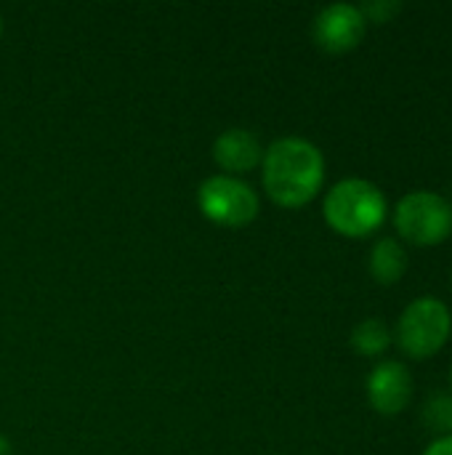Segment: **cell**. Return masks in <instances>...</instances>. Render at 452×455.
Here are the masks:
<instances>
[{
	"instance_id": "obj_1",
	"label": "cell",
	"mask_w": 452,
	"mask_h": 455,
	"mask_svg": "<svg viewBox=\"0 0 452 455\" xmlns=\"http://www.w3.org/2000/svg\"><path fill=\"white\" fill-rule=\"evenodd\" d=\"M261 176L272 203L301 208L312 203L325 184V157L309 139L285 136L264 149Z\"/></svg>"
},
{
	"instance_id": "obj_2",
	"label": "cell",
	"mask_w": 452,
	"mask_h": 455,
	"mask_svg": "<svg viewBox=\"0 0 452 455\" xmlns=\"http://www.w3.org/2000/svg\"><path fill=\"white\" fill-rule=\"evenodd\" d=\"M389 205L384 192L368 179L338 181L322 203L328 227L344 237H368L386 221Z\"/></svg>"
},
{
	"instance_id": "obj_3",
	"label": "cell",
	"mask_w": 452,
	"mask_h": 455,
	"mask_svg": "<svg viewBox=\"0 0 452 455\" xmlns=\"http://www.w3.org/2000/svg\"><path fill=\"white\" fill-rule=\"evenodd\" d=\"M452 315L445 301L434 296H421L405 307L397 320V347L413 360L434 357L450 339Z\"/></svg>"
},
{
	"instance_id": "obj_4",
	"label": "cell",
	"mask_w": 452,
	"mask_h": 455,
	"mask_svg": "<svg viewBox=\"0 0 452 455\" xmlns=\"http://www.w3.org/2000/svg\"><path fill=\"white\" fill-rule=\"evenodd\" d=\"M394 227L413 245H440L452 235V203L432 189L408 192L397 203Z\"/></svg>"
},
{
	"instance_id": "obj_5",
	"label": "cell",
	"mask_w": 452,
	"mask_h": 455,
	"mask_svg": "<svg viewBox=\"0 0 452 455\" xmlns=\"http://www.w3.org/2000/svg\"><path fill=\"white\" fill-rule=\"evenodd\" d=\"M197 205L202 216L218 227H248L256 221L261 203L250 184H245L237 176H210L197 189Z\"/></svg>"
},
{
	"instance_id": "obj_6",
	"label": "cell",
	"mask_w": 452,
	"mask_h": 455,
	"mask_svg": "<svg viewBox=\"0 0 452 455\" xmlns=\"http://www.w3.org/2000/svg\"><path fill=\"white\" fill-rule=\"evenodd\" d=\"M368 21L360 11V5L352 3H333L325 5L312 24L314 43L328 53H346L354 51L365 37Z\"/></svg>"
},
{
	"instance_id": "obj_7",
	"label": "cell",
	"mask_w": 452,
	"mask_h": 455,
	"mask_svg": "<svg viewBox=\"0 0 452 455\" xmlns=\"http://www.w3.org/2000/svg\"><path fill=\"white\" fill-rule=\"evenodd\" d=\"M368 400L384 416L402 413L413 400V373L405 363L381 360L368 376Z\"/></svg>"
},
{
	"instance_id": "obj_8",
	"label": "cell",
	"mask_w": 452,
	"mask_h": 455,
	"mask_svg": "<svg viewBox=\"0 0 452 455\" xmlns=\"http://www.w3.org/2000/svg\"><path fill=\"white\" fill-rule=\"evenodd\" d=\"M213 160L221 171H226V176L248 173L264 160L261 139L248 128H229L213 141Z\"/></svg>"
},
{
	"instance_id": "obj_9",
	"label": "cell",
	"mask_w": 452,
	"mask_h": 455,
	"mask_svg": "<svg viewBox=\"0 0 452 455\" xmlns=\"http://www.w3.org/2000/svg\"><path fill=\"white\" fill-rule=\"evenodd\" d=\"M368 269H370V277L378 285L400 283L405 277V272H408V251H405V245L397 237H381L370 248Z\"/></svg>"
},
{
	"instance_id": "obj_10",
	"label": "cell",
	"mask_w": 452,
	"mask_h": 455,
	"mask_svg": "<svg viewBox=\"0 0 452 455\" xmlns=\"http://www.w3.org/2000/svg\"><path fill=\"white\" fill-rule=\"evenodd\" d=\"M394 336L389 331V325L381 317H368L362 323L354 325L352 331V347L362 355V357H378L392 347Z\"/></svg>"
},
{
	"instance_id": "obj_11",
	"label": "cell",
	"mask_w": 452,
	"mask_h": 455,
	"mask_svg": "<svg viewBox=\"0 0 452 455\" xmlns=\"http://www.w3.org/2000/svg\"><path fill=\"white\" fill-rule=\"evenodd\" d=\"M424 421L440 437L452 435V395H434L424 408Z\"/></svg>"
},
{
	"instance_id": "obj_12",
	"label": "cell",
	"mask_w": 452,
	"mask_h": 455,
	"mask_svg": "<svg viewBox=\"0 0 452 455\" xmlns=\"http://www.w3.org/2000/svg\"><path fill=\"white\" fill-rule=\"evenodd\" d=\"M402 3H394V0H376V3H365L360 5L365 21H376V24H386L394 13H400Z\"/></svg>"
},
{
	"instance_id": "obj_13",
	"label": "cell",
	"mask_w": 452,
	"mask_h": 455,
	"mask_svg": "<svg viewBox=\"0 0 452 455\" xmlns=\"http://www.w3.org/2000/svg\"><path fill=\"white\" fill-rule=\"evenodd\" d=\"M424 455H452V435L450 437H437V440L424 451Z\"/></svg>"
},
{
	"instance_id": "obj_14",
	"label": "cell",
	"mask_w": 452,
	"mask_h": 455,
	"mask_svg": "<svg viewBox=\"0 0 452 455\" xmlns=\"http://www.w3.org/2000/svg\"><path fill=\"white\" fill-rule=\"evenodd\" d=\"M0 455H13V448H11L8 437H3V435H0Z\"/></svg>"
},
{
	"instance_id": "obj_15",
	"label": "cell",
	"mask_w": 452,
	"mask_h": 455,
	"mask_svg": "<svg viewBox=\"0 0 452 455\" xmlns=\"http://www.w3.org/2000/svg\"><path fill=\"white\" fill-rule=\"evenodd\" d=\"M0 35H3V19H0Z\"/></svg>"
},
{
	"instance_id": "obj_16",
	"label": "cell",
	"mask_w": 452,
	"mask_h": 455,
	"mask_svg": "<svg viewBox=\"0 0 452 455\" xmlns=\"http://www.w3.org/2000/svg\"><path fill=\"white\" fill-rule=\"evenodd\" d=\"M450 395H452V371H450Z\"/></svg>"
}]
</instances>
